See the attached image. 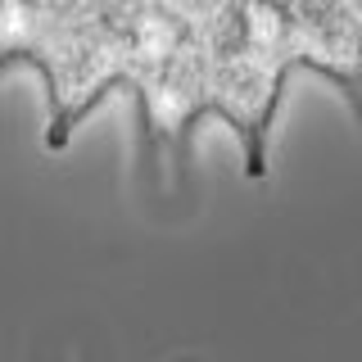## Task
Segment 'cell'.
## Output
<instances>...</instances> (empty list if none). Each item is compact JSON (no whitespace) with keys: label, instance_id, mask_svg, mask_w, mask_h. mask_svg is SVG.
<instances>
[{"label":"cell","instance_id":"6da1fadb","mask_svg":"<svg viewBox=\"0 0 362 362\" xmlns=\"http://www.w3.org/2000/svg\"><path fill=\"white\" fill-rule=\"evenodd\" d=\"M290 73H299L286 0H222L204 18V105L245 150V177H267V141Z\"/></svg>","mask_w":362,"mask_h":362},{"label":"cell","instance_id":"7a4b0ae2","mask_svg":"<svg viewBox=\"0 0 362 362\" xmlns=\"http://www.w3.org/2000/svg\"><path fill=\"white\" fill-rule=\"evenodd\" d=\"M299 68L339 86L362 122V18L349 0H286Z\"/></svg>","mask_w":362,"mask_h":362},{"label":"cell","instance_id":"3957f363","mask_svg":"<svg viewBox=\"0 0 362 362\" xmlns=\"http://www.w3.org/2000/svg\"><path fill=\"white\" fill-rule=\"evenodd\" d=\"M173 5L190 9V14H199V18H209V14H218V5H222V0H173Z\"/></svg>","mask_w":362,"mask_h":362},{"label":"cell","instance_id":"277c9868","mask_svg":"<svg viewBox=\"0 0 362 362\" xmlns=\"http://www.w3.org/2000/svg\"><path fill=\"white\" fill-rule=\"evenodd\" d=\"M349 9H354V14L362 18V0H349Z\"/></svg>","mask_w":362,"mask_h":362}]
</instances>
